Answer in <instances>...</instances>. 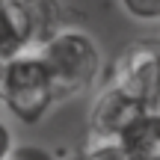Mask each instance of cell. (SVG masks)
Segmentation results:
<instances>
[{
    "mask_svg": "<svg viewBox=\"0 0 160 160\" xmlns=\"http://www.w3.org/2000/svg\"><path fill=\"white\" fill-rule=\"evenodd\" d=\"M142 110H148L139 98H133L131 92H125L116 83H104L98 89V95L89 104V137L98 139H119L122 133L131 128V122L137 119Z\"/></svg>",
    "mask_w": 160,
    "mask_h": 160,
    "instance_id": "277c9868",
    "label": "cell"
},
{
    "mask_svg": "<svg viewBox=\"0 0 160 160\" xmlns=\"http://www.w3.org/2000/svg\"><path fill=\"white\" fill-rule=\"evenodd\" d=\"M9 160H62L57 154V151L45 148V145H36V142H21L15 145V151H12Z\"/></svg>",
    "mask_w": 160,
    "mask_h": 160,
    "instance_id": "30bf717a",
    "label": "cell"
},
{
    "mask_svg": "<svg viewBox=\"0 0 160 160\" xmlns=\"http://www.w3.org/2000/svg\"><path fill=\"white\" fill-rule=\"evenodd\" d=\"M62 160H133V157L128 154V148L119 142V139H98V137H92L86 145L74 148Z\"/></svg>",
    "mask_w": 160,
    "mask_h": 160,
    "instance_id": "ba28073f",
    "label": "cell"
},
{
    "mask_svg": "<svg viewBox=\"0 0 160 160\" xmlns=\"http://www.w3.org/2000/svg\"><path fill=\"white\" fill-rule=\"evenodd\" d=\"M15 133H12V128H9V122L0 116V160H9L12 157V151H15Z\"/></svg>",
    "mask_w": 160,
    "mask_h": 160,
    "instance_id": "8fae6325",
    "label": "cell"
},
{
    "mask_svg": "<svg viewBox=\"0 0 160 160\" xmlns=\"http://www.w3.org/2000/svg\"><path fill=\"white\" fill-rule=\"evenodd\" d=\"M36 48V30L24 0H0V59Z\"/></svg>",
    "mask_w": 160,
    "mask_h": 160,
    "instance_id": "5b68a950",
    "label": "cell"
},
{
    "mask_svg": "<svg viewBox=\"0 0 160 160\" xmlns=\"http://www.w3.org/2000/svg\"><path fill=\"white\" fill-rule=\"evenodd\" d=\"M59 101L62 98L57 92V83L36 48L6 59L0 80V104L12 119H18L21 125H39Z\"/></svg>",
    "mask_w": 160,
    "mask_h": 160,
    "instance_id": "7a4b0ae2",
    "label": "cell"
},
{
    "mask_svg": "<svg viewBox=\"0 0 160 160\" xmlns=\"http://www.w3.org/2000/svg\"><path fill=\"white\" fill-rule=\"evenodd\" d=\"M119 142L133 160H160V110H142L131 122V128L119 137Z\"/></svg>",
    "mask_w": 160,
    "mask_h": 160,
    "instance_id": "8992f818",
    "label": "cell"
},
{
    "mask_svg": "<svg viewBox=\"0 0 160 160\" xmlns=\"http://www.w3.org/2000/svg\"><path fill=\"white\" fill-rule=\"evenodd\" d=\"M157 110H160V104H157Z\"/></svg>",
    "mask_w": 160,
    "mask_h": 160,
    "instance_id": "4fadbf2b",
    "label": "cell"
},
{
    "mask_svg": "<svg viewBox=\"0 0 160 160\" xmlns=\"http://www.w3.org/2000/svg\"><path fill=\"white\" fill-rule=\"evenodd\" d=\"M119 6L137 24H157L160 21V0H119Z\"/></svg>",
    "mask_w": 160,
    "mask_h": 160,
    "instance_id": "9c48e42d",
    "label": "cell"
},
{
    "mask_svg": "<svg viewBox=\"0 0 160 160\" xmlns=\"http://www.w3.org/2000/svg\"><path fill=\"white\" fill-rule=\"evenodd\" d=\"M110 83L122 86L145 107L160 104V42L154 39H133L116 57L107 74Z\"/></svg>",
    "mask_w": 160,
    "mask_h": 160,
    "instance_id": "3957f363",
    "label": "cell"
},
{
    "mask_svg": "<svg viewBox=\"0 0 160 160\" xmlns=\"http://www.w3.org/2000/svg\"><path fill=\"white\" fill-rule=\"evenodd\" d=\"M36 53L48 65L59 98H74L95 89L104 77V57L98 42L86 30L59 27L53 36L36 45Z\"/></svg>",
    "mask_w": 160,
    "mask_h": 160,
    "instance_id": "6da1fadb",
    "label": "cell"
},
{
    "mask_svg": "<svg viewBox=\"0 0 160 160\" xmlns=\"http://www.w3.org/2000/svg\"><path fill=\"white\" fill-rule=\"evenodd\" d=\"M3 68H6V59H0V80H3Z\"/></svg>",
    "mask_w": 160,
    "mask_h": 160,
    "instance_id": "7c38bea8",
    "label": "cell"
},
{
    "mask_svg": "<svg viewBox=\"0 0 160 160\" xmlns=\"http://www.w3.org/2000/svg\"><path fill=\"white\" fill-rule=\"evenodd\" d=\"M30 12V21H33L36 30V45L45 42L48 36H53L59 27H62V6L59 0H24Z\"/></svg>",
    "mask_w": 160,
    "mask_h": 160,
    "instance_id": "52a82bcc",
    "label": "cell"
}]
</instances>
